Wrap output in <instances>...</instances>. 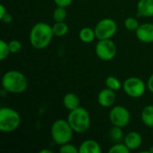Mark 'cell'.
<instances>
[{"label": "cell", "instance_id": "obj_1", "mask_svg": "<svg viewBox=\"0 0 153 153\" xmlns=\"http://www.w3.org/2000/svg\"><path fill=\"white\" fill-rule=\"evenodd\" d=\"M54 32L52 26L47 22H37L33 25L30 31V42L34 48L43 49L49 46L51 43Z\"/></svg>", "mask_w": 153, "mask_h": 153}, {"label": "cell", "instance_id": "obj_2", "mask_svg": "<svg viewBox=\"0 0 153 153\" xmlns=\"http://www.w3.org/2000/svg\"><path fill=\"white\" fill-rule=\"evenodd\" d=\"M2 86L7 92L20 94L24 92L28 88V81L22 72L10 70L4 74L2 77Z\"/></svg>", "mask_w": 153, "mask_h": 153}, {"label": "cell", "instance_id": "obj_3", "mask_svg": "<svg viewBox=\"0 0 153 153\" xmlns=\"http://www.w3.org/2000/svg\"><path fill=\"white\" fill-rule=\"evenodd\" d=\"M67 121L73 130L77 134L87 132L91 126V116L88 110L82 107L71 110L67 117Z\"/></svg>", "mask_w": 153, "mask_h": 153}, {"label": "cell", "instance_id": "obj_4", "mask_svg": "<svg viewBox=\"0 0 153 153\" xmlns=\"http://www.w3.org/2000/svg\"><path fill=\"white\" fill-rule=\"evenodd\" d=\"M74 132V131L71 127L68 121L65 119L56 120L50 129V134L53 141L60 146L65 143H70L73 138Z\"/></svg>", "mask_w": 153, "mask_h": 153}, {"label": "cell", "instance_id": "obj_5", "mask_svg": "<svg viewBox=\"0 0 153 153\" xmlns=\"http://www.w3.org/2000/svg\"><path fill=\"white\" fill-rule=\"evenodd\" d=\"M20 114L13 108L3 107L0 108V130L3 133L14 132L21 125Z\"/></svg>", "mask_w": 153, "mask_h": 153}, {"label": "cell", "instance_id": "obj_6", "mask_svg": "<svg viewBox=\"0 0 153 153\" xmlns=\"http://www.w3.org/2000/svg\"><path fill=\"white\" fill-rule=\"evenodd\" d=\"M123 90L131 98L138 99L145 93L147 84L139 77H129L123 82Z\"/></svg>", "mask_w": 153, "mask_h": 153}, {"label": "cell", "instance_id": "obj_7", "mask_svg": "<svg viewBox=\"0 0 153 153\" xmlns=\"http://www.w3.org/2000/svg\"><path fill=\"white\" fill-rule=\"evenodd\" d=\"M94 30L99 40L111 39L117 33V24L111 18H104L95 25Z\"/></svg>", "mask_w": 153, "mask_h": 153}, {"label": "cell", "instance_id": "obj_8", "mask_svg": "<svg viewBox=\"0 0 153 153\" xmlns=\"http://www.w3.org/2000/svg\"><path fill=\"white\" fill-rule=\"evenodd\" d=\"M116 43L111 39H100L95 47V53L97 56L102 61H110L117 55Z\"/></svg>", "mask_w": 153, "mask_h": 153}, {"label": "cell", "instance_id": "obj_9", "mask_svg": "<svg viewBox=\"0 0 153 153\" xmlns=\"http://www.w3.org/2000/svg\"><path fill=\"white\" fill-rule=\"evenodd\" d=\"M109 120L113 126L124 128L129 125L131 115L126 107L118 105L111 108L109 112Z\"/></svg>", "mask_w": 153, "mask_h": 153}, {"label": "cell", "instance_id": "obj_10", "mask_svg": "<svg viewBox=\"0 0 153 153\" xmlns=\"http://www.w3.org/2000/svg\"><path fill=\"white\" fill-rule=\"evenodd\" d=\"M97 100H98V103L103 108L112 107L117 100L116 91L108 88L103 89L99 92Z\"/></svg>", "mask_w": 153, "mask_h": 153}, {"label": "cell", "instance_id": "obj_11", "mask_svg": "<svg viewBox=\"0 0 153 153\" xmlns=\"http://www.w3.org/2000/svg\"><path fill=\"white\" fill-rule=\"evenodd\" d=\"M137 39L143 43L153 42V23L146 22L140 24L139 28L135 31Z\"/></svg>", "mask_w": 153, "mask_h": 153}, {"label": "cell", "instance_id": "obj_12", "mask_svg": "<svg viewBox=\"0 0 153 153\" xmlns=\"http://www.w3.org/2000/svg\"><path fill=\"white\" fill-rule=\"evenodd\" d=\"M124 143L129 148L130 151H135L141 147L143 143V138L139 133L132 131L125 136Z\"/></svg>", "mask_w": 153, "mask_h": 153}, {"label": "cell", "instance_id": "obj_13", "mask_svg": "<svg viewBox=\"0 0 153 153\" xmlns=\"http://www.w3.org/2000/svg\"><path fill=\"white\" fill-rule=\"evenodd\" d=\"M137 13L139 16H153V0H139L137 3Z\"/></svg>", "mask_w": 153, "mask_h": 153}, {"label": "cell", "instance_id": "obj_14", "mask_svg": "<svg viewBox=\"0 0 153 153\" xmlns=\"http://www.w3.org/2000/svg\"><path fill=\"white\" fill-rule=\"evenodd\" d=\"M63 105L69 111L74 110L80 107V99L74 92L66 93L63 98Z\"/></svg>", "mask_w": 153, "mask_h": 153}, {"label": "cell", "instance_id": "obj_15", "mask_svg": "<svg viewBox=\"0 0 153 153\" xmlns=\"http://www.w3.org/2000/svg\"><path fill=\"white\" fill-rule=\"evenodd\" d=\"M80 153H100V145L94 140H86L79 147Z\"/></svg>", "mask_w": 153, "mask_h": 153}, {"label": "cell", "instance_id": "obj_16", "mask_svg": "<svg viewBox=\"0 0 153 153\" xmlns=\"http://www.w3.org/2000/svg\"><path fill=\"white\" fill-rule=\"evenodd\" d=\"M141 118L146 126L153 128V105H148L143 108L141 113Z\"/></svg>", "mask_w": 153, "mask_h": 153}, {"label": "cell", "instance_id": "obj_17", "mask_svg": "<svg viewBox=\"0 0 153 153\" xmlns=\"http://www.w3.org/2000/svg\"><path fill=\"white\" fill-rule=\"evenodd\" d=\"M79 38L84 43H91L96 39L94 29L90 27H84L79 31Z\"/></svg>", "mask_w": 153, "mask_h": 153}, {"label": "cell", "instance_id": "obj_18", "mask_svg": "<svg viewBox=\"0 0 153 153\" xmlns=\"http://www.w3.org/2000/svg\"><path fill=\"white\" fill-rule=\"evenodd\" d=\"M54 35L56 37H63L69 31V27L65 22H57L52 26Z\"/></svg>", "mask_w": 153, "mask_h": 153}, {"label": "cell", "instance_id": "obj_19", "mask_svg": "<svg viewBox=\"0 0 153 153\" xmlns=\"http://www.w3.org/2000/svg\"><path fill=\"white\" fill-rule=\"evenodd\" d=\"M123 128L119 126H113V127L109 131V137L111 138L112 141L116 143H120L121 140L124 137V133H123Z\"/></svg>", "mask_w": 153, "mask_h": 153}, {"label": "cell", "instance_id": "obj_20", "mask_svg": "<svg viewBox=\"0 0 153 153\" xmlns=\"http://www.w3.org/2000/svg\"><path fill=\"white\" fill-rule=\"evenodd\" d=\"M65 8L66 7L56 6V8L54 10V13H53V19H54L55 22H65V20L66 19V16H67V12H66Z\"/></svg>", "mask_w": 153, "mask_h": 153}, {"label": "cell", "instance_id": "obj_21", "mask_svg": "<svg viewBox=\"0 0 153 153\" xmlns=\"http://www.w3.org/2000/svg\"><path fill=\"white\" fill-rule=\"evenodd\" d=\"M105 84H106L107 88L111 89L115 91L120 90L121 87L123 86L121 82L115 76H108L105 81Z\"/></svg>", "mask_w": 153, "mask_h": 153}, {"label": "cell", "instance_id": "obj_22", "mask_svg": "<svg viewBox=\"0 0 153 153\" xmlns=\"http://www.w3.org/2000/svg\"><path fill=\"white\" fill-rule=\"evenodd\" d=\"M139 26L140 24H139L138 20L134 17H128L125 20V27L126 30L130 31H136Z\"/></svg>", "mask_w": 153, "mask_h": 153}, {"label": "cell", "instance_id": "obj_23", "mask_svg": "<svg viewBox=\"0 0 153 153\" xmlns=\"http://www.w3.org/2000/svg\"><path fill=\"white\" fill-rule=\"evenodd\" d=\"M11 54L10 48H9V45L7 42H5L4 39L0 40V60H4L5 58H7L9 56V55Z\"/></svg>", "mask_w": 153, "mask_h": 153}, {"label": "cell", "instance_id": "obj_24", "mask_svg": "<svg viewBox=\"0 0 153 153\" xmlns=\"http://www.w3.org/2000/svg\"><path fill=\"white\" fill-rule=\"evenodd\" d=\"M109 153H129L131 151L129 150V148L124 143H117L116 144H114L110 149H109Z\"/></svg>", "mask_w": 153, "mask_h": 153}, {"label": "cell", "instance_id": "obj_25", "mask_svg": "<svg viewBox=\"0 0 153 153\" xmlns=\"http://www.w3.org/2000/svg\"><path fill=\"white\" fill-rule=\"evenodd\" d=\"M59 152L61 153H78L79 149L76 146H74V144L67 143H65L60 146Z\"/></svg>", "mask_w": 153, "mask_h": 153}, {"label": "cell", "instance_id": "obj_26", "mask_svg": "<svg viewBox=\"0 0 153 153\" xmlns=\"http://www.w3.org/2000/svg\"><path fill=\"white\" fill-rule=\"evenodd\" d=\"M9 48H10V51H11V54H16L18 53L21 49H22V43L17 40V39H13L11 40L9 43Z\"/></svg>", "mask_w": 153, "mask_h": 153}, {"label": "cell", "instance_id": "obj_27", "mask_svg": "<svg viewBox=\"0 0 153 153\" xmlns=\"http://www.w3.org/2000/svg\"><path fill=\"white\" fill-rule=\"evenodd\" d=\"M53 1L56 4V6H63V7H67L73 3V0H53Z\"/></svg>", "mask_w": 153, "mask_h": 153}, {"label": "cell", "instance_id": "obj_28", "mask_svg": "<svg viewBox=\"0 0 153 153\" xmlns=\"http://www.w3.org/2000/svg\"><path fill=\"white\" fill-rule=\"evenodd\" d=\"M147 89L153 93V74L149 77L148 81H147Z\"/></svg>", "mask_w": 153, "mask_h": 153}, {"label": "cell", "instance_id": "obj_29", "mask_svg": "<svg viewBox=\"0 0 153 153\" xmlns=\"http://www.w3.org/2000/svg\"><path fill=\"white\" fill-rule=\"evenodd\" d=\"M4 22H5V23H10L12 21H13V17H12V15L10 14V13H6L2 19H1Z\"/></svg>", "mask_w": 153, "mask_h": 153}, {"label": "cell", "instance_id": "obj_30", "mask_svg": "<svg viewBox=\"0 0 153 153\" xmlns=\"http://www.w3.org/2000/svg\"><path fill=\"white\" fill-rule=\"evenodd\" d=\"M6 13H7V11H6V8L4 7V5L0 4V19H2Z\"/></svg>", "mask_w": 153, "mask_h": 153}, {"label": "cell", "instance_id": "obj_31", "mask_svg": "<svg viewBox=\"0 0 153 153\" xmlns=\"http://www.w3.org/2000/svg\"><path fill=\"white\" fill-rule=\"evenodd\" d=\"M39 153H52V151L50 150H41Z\"/></svg>", "mask_w": 153, "mask_h": 153}]
</instances>
